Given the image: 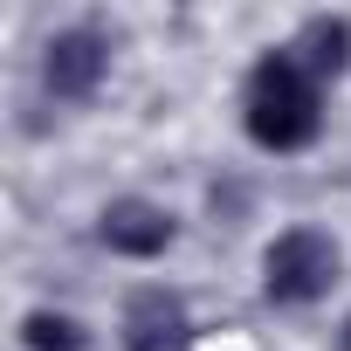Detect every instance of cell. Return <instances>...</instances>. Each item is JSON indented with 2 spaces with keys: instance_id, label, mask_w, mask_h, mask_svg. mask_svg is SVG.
<instances>
[{
  "instance_id": "cell-1",
  "label": "cell",
  "mask_w": 351,
  "mask_h": 351,
  "mask_svg": "<svg viewBox=\"0 0 351 351\" xmlns=\"http://www.w3.org/2000/svg\"><path fill=\"white\" fill-rule=\"evenodd\" d=\"M324 83L289 56V49H269L248 76V138L262 152H303L317 131H324Z\"/></svg>"
},
{
  "instance_id": "cell-2",
  "label": "cell",
  "mask_w": 351,
  "mask_h": 351,
  "mask_svg": "<svg viewBox=\"0 0 351 351\" xmlns=\"http://www.w3.org/2000/svg\"><path fill=\"white\" fill-rule=\"evenodd\" d=\"M330 282H337V241L330 234L289 228V234L269 241V255H262L269 303H317V296H330Z\"/></svg>"
},
{
  "instance_id": "cell-3",
  "label": "cell",
  "mask_w": 351,
  "mask_h": 351,
  "mask_svg": "<svg viewBox=\"0 0 351 351\" xmlns=\"http://www.w3.org/2000/svg\"><path fill=\"white\" fill-rule=\"evenodd\" d=\"M104 69H110V42H104L97 28H69V35H56L49 56H42V83H49V97H62V104H83V97L104 83Z\"/></svg>"
},
{
  "instance_id": "cell-4",
  "label": "cell",
  "mask_w": 351,
  "mask_h": 351,
  "mask_svg": "<svg viewBox=\"0 0 351 351\" xmlns=\"http://www.w3.org/2000/svg\"><path fill=\"white\" fill-rule=\"evenodd\" d=\"M97 234H104V248H110V255L152 262V255H165V248H172V214H165V207H152V200H110V207H104V221H97Z\"/></svg>"
},
{
  "instance_id": "cell-5",
  "label": "cell",
  "mask_w": 351,
  "mask_h": 351,
  "mask_svg": "<svg viewBox=\"0 0 351 351\" xmlns=\"http://www.w3.org/2000/svg\"><path fill=\"white\" fill-rule=\"evenodd\" d=\"M186 344V310L172 289H138L124 303V351H180Z\"/></svg>"
},
{
  "instance_id": "cell-6",
  "label": "cell",
  "mask_w": 351,
  "mask_h": 351,
  "mask_svg": "<svg viewBox=\"0 0 351 351\" xmlns=\"http://www.w3.org/2000/svg\"><path fill=\"white\" fill-rule=\"evenodd\" d=\"M289 56L324 83V76H337L344 62H351V21H337V14H317V21H303V35L289 42Z\"/></svg>"
},
{
  "instance_id": "cell-7",
  "label": "cell",
  "mask_w": 351,
  "mask_h": 351,
  "mask_svg": "<svg viewBox=\"0 0 351 351\" xmlns=\"http://www.w3.org/2000/svg\"><path fill=\"white\" fill-rule=\"evenodd\" d=\"M21 337H28V351H83V330L69 317H56V310H35L21 324Z\"/></svg>"
},
{
  "instance_id": "cell-8",
  "label": "cell",
  "mask_w": 351,
  "mask_h": 351,
  "mask_svg": "<svg viewBox=\"0 0 351 351\" xmlns=\"http://www.w3.org/2000/svg\"><path fill=\"white\" fill-rule=\"evenodd\" d=\"M344 351H351V324H344Z\"/></svg>"
}]
</instances>
